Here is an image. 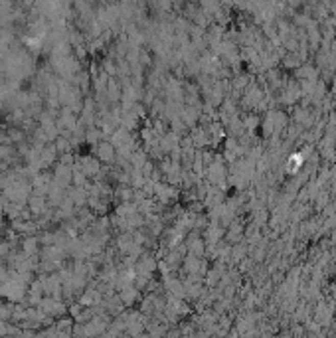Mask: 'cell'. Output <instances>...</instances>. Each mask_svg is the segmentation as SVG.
Here are the masks:
<instances>
[{"label":"cell","instance_id":"cell-1","mask_svg":"<svg viewBox=\"0 0 336 338\" xmlns=\"http://www.w3.org/2000/svg\"><path fill=\"white\" fill-rule=\"evenodd\" d=\"M95 152H97V156L101 159V161L105 162H111L115 159V154H117V148L113 147V143H105V141H101L97 148H95Z\"/></svg>","mask_w":336,"mask_h":338}]
</instances>
